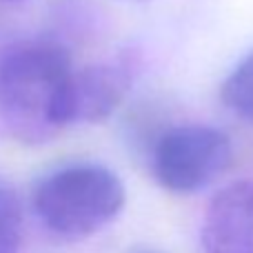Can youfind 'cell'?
Segmentation results:
<instances>
[{
  "label": "cell",
  "mask_w": 253,
  "mask_h": 253,
  "mask_svg": "<svg viewBox=\"0 0 253 253\" xmlns=\"http://www.w3.org/2000/svg\"><path fill=\"white\" fill-rule=\"evenodd\" d=\"M22 2V0H0V4H18Z\"/></svg>",
  "instance_id": "9"
},
{
  "label": "cell",
  "mask_w": 253,
  "mask_h": 253,
  "mask_svg": "<svg viewBox=\"0 0 253 253\" xmlns=\"http://www.w3.org/2000/svg\"><path fill=\"white\" fill-rule=\"evenodd\" d=\"M202 253H253V184L233 182L211 198L200 227Z\"/></svg>",
  "instance_id": "5"
},
{
  "label": "cell",
  "mask_w": 253,
  "mask_h": 253,
  "mask_svg": "<svg viewBox=\"0 0 253 253\" xmlns=\"http://www.w3.org/2000/svg\"><path fill=\"white\" fill-rule=\"evenodd\" d=\"M133 62L125 56L76 69L69 87V125L107 120L133 84Z\"/></svg>",
  "instance_id": "4"
},
{
  "label": "cell",
  "mask_w": 253,
  "mask_h": 253,
  "mask_svg": "<svg viewBox=\"0 0 253 253\" xmlns=\"http://www.w3.org/2000/svg\"><path fill=\"white\" fill-rule=\"evenodd\" d=\"M222 102L231 114L253 125V51H249L222 83Z\"/></svg>",
  "instance_id": "6"
},
{
  "label": "cell",
  "mask_w": 253,
  "mask_h": 253,
  "mask_svg": "<svg viewBox=\"0 0 253 253\" xmlns=\"http://www.w3.org/2000/svg\"><path fill=\"white\" fill-rule=\"evenodd\" d=\"M231 140L215 126L180 125L165 131L151 149V171L171 193H196L224 173Z\"/></svg>",
  "instance_id": "3"
},
{
  "label": "cell",
  "mask_w": 253,
  "mask_h": 253,
  "mask_svg": "<svg viewBox=\"0 0 253 253\" xmlns=\"http://www.w3.org/2000/svg\"><path fill=\"white\" fill-rule=\"evenodd\" d=\"M22 240V207L13 187L0 175V253H16Z\"/></svg>",
  "instance_id": "7"
},
{
  "label": "cell",
  "mask_w": 253,
  "mask_h": 253,
  "mask_svg": "<svg viewBox=\"0 0 253 253\" xmlns=\"http://www.w3.org/2000/svg\"><path fill=\"white\" fill-rule=\"evenodd\" d=\"M71 56L49 38L22 40L0 56V125L25 144L47 142L69 125Z\"/></svg>",
  "instance_id": "1"
},
{
  "label": "cell",
  "mask_w": 253,
  "mask_h": 253,
  "mask_svg": "<svg viewBox=\"0 0 253 253\" xmlns=\"http://www.w3.org/2000/svg\"><path fill=\"white\" fill-rule=\"evenodd\" d=\"M131 253H162V251H158V249H147V247H142V249H133Z\"/></svg>",
  "instance_id": "8"
},
{
  "label": "cell",
  "mask_w": 253,
  "mask_h": 253,
  "mask_svg": "<svg viewBox=\"0 0 253 253\" xmlns=\"http://www.w3.org/2000/svg\"><path fill=\"white\" fill-rule=\"evenodd\" d=\"M38 220L62 238H87L105 229L125 207L123 180L98 162H71L34 189Z\"/></svg>",
  "instance_id": "2"
}]
</instances>
